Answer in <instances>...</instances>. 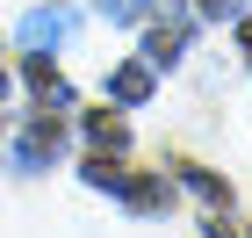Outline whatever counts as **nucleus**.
I'll list each match as a JSON object with an SVG mask.
<instances>
[{
  "mask_svg": "<svg viewBox=\"0 0 252 238\" xmlns=\"http://www.w3.org/2000/svg\"><path fill=\"white\" fill-rule=\"evenodd\" d=\"M94 7L108 22H144V15H152V0H94Z\"/></svg>",
  "mask_w": 252,
  "mask_h": 238,
  "instance_id": "10",
  "label": "nucleus"
},
{
  "mask_svg": "<svg viewBox=\"0 0 252 238\" xmlns=\"http://www.w3.org/2000/svg\"><path fill=\"white\" fill-rule=\"evenodd\" d=\"M173 173H180V188H194V195L209 202V209H216V202H223V180H216V173H209V166H188V159H180Z\"/></svg>",
  "mask_w": 252,
  "mask_h": 238,
  "instance_id": "6",
  "label": "nucleus"
},
{
  "mask_svg": "<svg viewBox=\"0 0 252 238\" xmlns=\"http://www.w3.org/2000/svg\"><path fill=\"white\" fill-rule=\"evenodd\" d=\"M15 36H22V51H58V43L72 36V15H65V7H29Z\"/></svg>",
  "mask_w": 252,
  "mask_h": 238,
  "instance_id": "1",
  "label": "nucleus"
},
{
  "mask_svg": "<svg viewBox=\"0 0 252 238\" xmlns=\"http://www.w3.org/2000/svg\"><path fill=\"white\" fill-rule=\"evenodd\" d=\"M58 144H65V130L51 123V108H43V116L29 123V130H22V144H15V166H22V173H36L43 159H58Z\"/></svg>",
  "mask_w": 252,
  "mask_h": 238,
  "instance_id": "2",
  "label": "nucleus"
},
{
  "mask_svg": "<svg viewBox=\"0 0 252 238\" xmlns=\"http://www.w3.org/2000/svg\"><path fill=\"white\" fill-rule=\"evenodd\" d=\"M22 79L36 87V101H43V108H65V101H72V87H65V72H58L51 58H43V51H29V65H22Z\"/></svg>",
  "mask_w": 252,
  "mask_h": 238,
  "instance_id": "3",
  "label": "nucleus"
},
{
  "mask_svg": "<svg viewBox=\"0 0 252 238\" xmlns=\"http://www.w3.org/2000/svg\"><path fill=\"white\" fill-rule=\"evenodd\" d=\"M0 94H7V79H0Z\"/></svg>",
  "mask_w": 252,
  "mask_h": 238,
  "instance_id": "14",
  "label": "nucleus"
},
{
  "mask_svg": "<svg viewBox=\"0 0 252 238\" xmlns=\"http://www.w3.org/2000/svg\"><path fill=\"white\" fill-rule=\"evenodd\" d=\"M87 137H94L101 152H123V144H130V130H123V116H94V123H87Z\"/></svg>",
  "mask_w": 252,
  "mask_h": 238,
  "instance_id": "8",
  "label": "nucleus"
},
{
  "mask_svg": "<svg viewBox=\"0 0 252 238\" xmlns=\"http://www.w3.org/2000/svg\"><path fill=\"white\" fill-rule=\"evenodd\" d=\"M180 43H188V29H180V22H173V29H152V43H144V65H152V72H158V65H173V58H180Z\"/></svg>",
  "mask_w": 252,
  "mask_h": 238,
  "instance_id": "5",
  "label": "nucleus"
},
{
  "mask_svg": "<svg viewBox=\"0 0 252 238\" xmlns=\"http://www.w3.org/2000/svg\"><path fill=\"white\" fill-rule=\"evenodd\" d=\"M202 15H238V0H202Z\"/></svg>",
  "mask_w": 252,
  "mask_h": 238,
  "instance_id": "12",
  "label": "nucleus"
},
{
  "mask_svg": "<svg viewBox=\"0 0 252 238\" xmlns=\"http://www.w3.org/2000/svg\"><path fill=\"white\" fill-rule=\"evenodd\" d=\"M123 195H130V209H166V180H152V173L130 180V173H123Z\"/></svg>",
  "mask_w": 252,
  "mask_h": 238,
  "instance_id": "7",
  "label": "nucleus"
},
{
  "mask_svg": "<svg viewBox=\"0 0 252 238\" xmlns=\"http://www.w3.org/2000/svg\"><path fill=\"white\" fill-rule=\"evenodd\" d=\"M238 43H245V58H252V22H238Z\"/></svg>",
  "mask_w": 252,
  "mask_h": 238,
  "instance_id": "13",
  "label": "nucleus"
},
{
  "mask_svg": "<svg viewBox=\"0 0 252 238\" xmlns=\"http://www.w3.org/2000/svg\"><path fill=\"white\" fill-rule=\"evenodd\" d=\"M209 238H252V231H245L238 217H209Z\"/></svg>",
  "mask_w": 252,
  "mask_h": 238,
  "instance_id": "11",
  "label": "nucleus"
},
{
  "mask_svg": "<svg viewBox=\"0 0 252 238\" xmlns=\"http://www.w3.org/2000/svg\"><path fill=\"white\" fill-rule=\"evenodd\" d=\"M79 173L94 180V188H123V166H116V159H108V152H94V159H87V166H79Z\"/></svg>",
  "mask_w": 252,
  "mask_h": 238,
  "instance_id": "9",
  "label": "nucleus"
},
{
  "mask_svg": "<svg viewBox=\"0 0 252 238\" xmlns=\"http://www.w3.org/2000/svg\"><path fill=\"white\" fill-rule=\"evenodd\" d=\"M108 101H116V108L152 101V65H144V58H137V65H116V72H108Z\"/></svg>",
  "mask_w": 252,
  "mask_h": 238,
  "instance_id": "4",
  "label": "nucleus"
}]
</instances>
